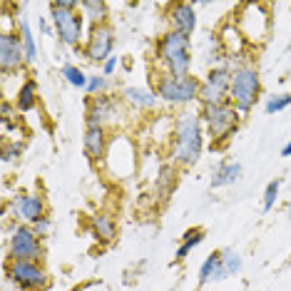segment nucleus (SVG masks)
<instances>
[{
    "instance_id": "nucleus-1",
    "label": "nucleus",
    "mask_w": 291,
    "mask_h": 291,
    "mask_svg": "<svg viewBox=\"0 0 291 291\" xmlns=\"http://www.w3.org/2000/svg\"><path fill=\"white\" fill-rule=\"evenodd\" d=\"M204 125L199 110H182L172 117V139H169V162L179 169H189L204 152Z\"/></svg>"
},
{
    "instance_id": "nucleus-2",
    "label": "nucleus",
    "mask_w": 291,
    "mask_h": 291,
    "mask_svg": "<svg viewBox=\"0 0 291 291\" xmlns=\"http://www.w3.org/2000/svg\"><path fill=\"white\" fill-rule=\"evenodd\" d=\"M152 60L157 62V72H167V75H177V78L192 75V38L179 35L175 30H167L164 35L155 40Z\"/></svg>"
},
{
    "instance_id": "nucleus-3",
    "label": "nucleus",
    "mask_w": 291,
    "mask_h": 291,
    "mask_svg": "<svg viewBox=\"0 0 291 291\" xmlns=\"http://www.w3.org/2000/svg\"><path fill=\"white\" fill-rule=\"evenodd\" d=\"M152 90L157 92L159 102L184 110L194 102H199V90H202V78L187 75V78H177L167 72H152Z\"/></svg>"
},
{
    "instance_id": "nucleus-4",
    "label": "nucleus",
    "mask_w": 291,
    "mask_h": 291,
    "mask_svg": "<svg viewBox=\"0 0 291 291\" xmlns=\"http://www.w3.org/2000/svg\"><path fill=\"white\" fill-rule=\"evenodd\" d=\"M199 117H202V125H204L207 137L212 139V150L224 147L239 132L241 119H244L232 102L214 105V107H199Z\"/></svg>"
},
{
    "instance_id": "nucleus-5",
    "label": "nucleus",
    "mask_w": 291,
    "mask_h": 291,
    "mask_svg": "<svg viewBox=\"0 0 291 291\" xmlns=\"http://www.w3.org/2000/svg\"><path fill=\"white\" fill-rule=\"evenodd\" d=\"M261 95V78L259 67L244 60L232 70V90H229V102L239 110V115L247 117L256 107V100Z\"/></svg>"
},
{
    "instance_id": "nucleus-6",
    "label": "nucleus",
    "mask_w": 291,
    "mask_h": 291,
    "mask_svg": "<svg viewBox=\"0 0 291 291\" xmlns=\"http://www.w3.org/2000/svg\"><path fill=\"white\" fill-rule=\"evenodd\" d=\"M234 25L244 42L261 45L272 35V10L266 3H241L234 13Z\"/></svg>"
},
{
    "instance_id": "nucleus-7",
    "label": "nucleus",
    "mask_w": 291,
    "mask_h": 291,
    "mask_svg": "<svg viewBox=\"0 0 291 291\" xmlns=\"http://www.w3.org/2000/svg\"><path fill=\"white\" fill-rule=\"evenodd\" d=\"M5 259H15V261H42L45 247L42 239L33 232L30 224H8L5 222Z\"/></svg>"
},
{
    "instance_id": "nucleus-8",
    "label": "nucleus",
    "mask_w": 291,
    "mask_h": 291,
    "mask_svg": "<svg viewBox=\"0 0 291 291\" xmlns=\"http://www.w3.org/2000/svg\"><path fill=\"white\" fill-rule=\"evenodd\" d=\"M3 272H5V281H10L18 291H47L50 284H53V279H50L47 269L42 266V261L5 259Z\"/></svg>"
},
{
    "instance_id": "nucleus-9",
    "label": "nucleus",
    "mask_w": 291,
    "mask_h": 291,
    "mask_svg": "<svg viewBox=\"0 0 291 291\" xmlns=\"http://www.w3.org/2000/svg\"><path fill=\"white\" fill-rule=\"evenodd\" d=\"M50 18H53V30L62 45L67 47H75L80 50L85 42H82V30H85V15L80 10H67V8H60L58 3L53 0L50 3Z\"/></svg>"
},
{
    "instance_id": "nucleus-10",
    "label": "nucleus",
    "mask_w": 291,
    "mask_h": 291,
    "mask_svg": "<svg viewBox=\"0 0 291 291\" xmlns=\"http://www.w3.org/2000/svg\"><path fill=\"white\" fill-rule=\"evenodd\" d=\"M229 90H232V70L227 65L209 67V72L202 78L199 107H214V105L229 102Z\"/></svg>"
},
{
    "instance_id": "nucleus-11",
    "label": "nucleus",
    "mask_w": 291,
    "mask_h": 291,
    "mask_svg": "<svg viewBox=\"0 0 291 291\" xmlns=\"http://www.w3.org/2000/svg\"><path fill=\"white\" fill-rule=\"evenodd\" d=\"M115 28L110 22L105 25H90L87 35H85V45L80 47L82 58L97 62V65H105L107 60L112 58V50H115Z\"/></svg>"
},
{
    "instance_id": "nucleus-12",
    "label": "nucleus",
    "mask_w": 291,
    "mask_h": 291,
    "mask_svg": "<svg viewBox=\"0 0 291 291\" xmlns=\"http://www.w3.org/2000/svg\"><path fill=\"white\" fill-rule=\"evenodd\" d=\"M125 107V102L117 95L107 92V95H97V97H87L85 102V127H115L117 125V112Z\"/></svg>"
},
{
    "instance_id": "nucleus-13",
    "label": "nucleus",
    "mask_w": 291,
    "mask_h": 291,
    "mask_svg": "<svg viewBox=\"0 0 291 291\" xmlns=\"http://www.w3.org/2000/svg\"><path fill=\"white\" fill-rule=\"evenodd\" d=\"M28 65L25 60V50H22V40H20L18 30H3L0 33V72L3 78L20 72Z\"/></svg>"
},
{
    "instance_id": "nucleus-14",
    "label": "nucleus",
    "mask_w": 291,
    "mask_h": 291,
    "mask_svg": "<svg viewBox=\"0 0 291 291\" xmlns=\"http://www.w3.org/2000/svg\"><path fill=\"white\" fill-rule=\"evenodd\" d=\"M8 209L13 214V219H15V222H22V224H35L38 219L50 214L47 212L45 197H40V194H25V192L10 197Z\"/></svg>"
},
{
    "instance_id": "nucleus-15",
    "label": "nucleus",
    "mask_w": 291,
    "mask_h": 291,
    "mask_svg": "<svg viewBox=\"0 0 291 291\" xmlns=\"http://www.w3.org/2000/svg\"><path fill=\"white\" fill-rule=\"evenodd\" d=\"M167 22H169V30L192 38L197 33V8L192 3H184V0L182 3H169L167 5Z\"/></svg>"
},
{
    "instance_id": "nucleus-16",
    "label": "nucleus",
    "mask_w": 291,
    "mask_h": 291,
    "mask_svg": "<svg viewBox=\"0 0 291 291\" xmlns=\"http://www.w3.org/2000/svg\"><path fill=\"white\" fill-rule=\"evenodd\" d=\"M110 142H112L110 130H105V127H85L82 150H85V155H87L90 162L102 164L105 157H107V150H110Z\"/></svg>"
},
{
    "instance_id": "nucleus-17",
    "label": "nucleus",
    "mask_w": 291,
    "mask_h": 291,
    "mask_svg": "<svg viewBox=\"0 0 291 291\" xmlns=\"http://www.w3.org/2000/svg\"><path fill=\"white\" fill-rule=\"evenodd\" d=\"M119 100L125 102V107H130L132 112H150L159 105V97L150 87H125L119 92Z\"/></svg>"
},
{
    "instance_id": "nucleus-18",
    "label": "nucleus",
    "mask_w": 291,
    "mask_h": 291,
    "mask_svg": "<svg viewBox=\"0 0 291 291\" xmlns=\"http://www.w3.org/2000/svg\"><path fill=\"white\" fill-rule=\"evenodd\" d=\"M229 279L227 276V269H224V261H222V249L212 252L199 266V281H197V289L207 286V284H214V281H224Z\"/></svg>"
},
{
    "instance_id": "nucleus-19",
    "label": "nucleus",
    "mask_w": 291,
    "mask_h": 291,
    "mask_svg": "<svg viewBox=\"0 0 291 291\" xmlns=\"http://www.w3.org/2000/svg\"><path fill=\"white\" fill-rule=\"evenodd\" d=\"M90 224H92V234L100 244H112L117 239V219L110 212H97L90 219Z\"/></svg>"
},
{
    "instance_id": "nucleus-20",
    "label": "nucleus",
    "mask_w": 291,
    "mask_h": 291,
    "mask_svg": "<svg viewBox=\"0 0 291 291\" xmlns=\"http://www.w3.org/2000/svg\"><path fill=\"white\" fill-rule=\"evenodd\" d=\"M244 175L241 162H222L212 175V189H222V187H232L236 184Z\"/></svg>"
},
{
    "instance_id": "nucleus-21",
    "label": "nucleus",
    "mask_w": 291,
    "mask_h": 291,
    "mask_svg": "<svg viewBox=\"0 0 291 291\" xmlns=\"http://www.w3.org/2000/svg\"><path fill=\"white\" fill-rule=\"evenodd\" d=\"M177 184H179V167L172 164V162L162 164V167L157 169V182H155L157 194H159L162 199H169V194L177 189Z\"/></svg>"
},
{
    "instance_id": "nucleus-22",
    "label": "nucleus",
    "mask_w": 291,
    "mask_h": 291,
    "mask_svg": "<svg viewBox=\"0 0 291 291\" xmlns=\"http://www.w3.org/2000/svg\"><path fill=\"white\" fill-rule=\"evenodd\" d=\"M80 13L90 25H105L110 22V5L105 0H80Z\"/></svg>"
},
{
    "instance_id": "nucleus-23",
    "label": "nucleus",
    "mask_w": 291,
    "mask_h": 291,
    "mask_svg": "<svg viewBox=\"0 0 291 291\" xmlns=\"http://www.w3.org/2000/svg\"><path fill=\"white\" fill-rule=\"evenodd\" d=\"M13 102H15L18 112H30V110H35V107H38V82L33 78H28L18 87Z\"/></svg>"
},
{
    "instance_id": "nucleus-24",
    "label": "nucleus",
    "mask_w": 291,
    "mask_h": 291,
    "mask_svg": "<svg viewBox=\"0 0 291 291\" xmlns=\"http://www.w3.org/2000/svg\"><path fill=\"white\" fill-rule=\"evenodd\" d=\"M15 30H18L20 40H22V50H25V60H28V65H33L35 60H38V42H35V35H33V28H30V22L28 18H22L15 22Z\"/></svg>"
},
{
    "instance_id": "nucleus-25",
    "label": "nucleus",
    "mask_w": 291,
    "mask_h": 291,
    "mask_svg": "<svg viewBox=\"0 0 291 291\" xmlns=\"http://www.w3.org/2000/svg\"><path fill=\"white\" fill-rule=\"evenodd\" d=\"M204 239H207V229H204V227H192V229H187V232L182 234V244L177 247V254H175L177 261L187 259Z\"/></svg>"
},
{
    "instance_id": "nucleus-26",
    "label": "nucleus",
    "mask_w": 291,
    "mask_h": 291,
    "mask_svg": "<svg viewBox=\"0 0 291 291\" xmlns=\"http://www.w3.org/2000/svg\"><path fill=\"white\" fill-rule=\"evenodd\" d=\"M62 78L67 80V85H72V87H78V90H87L90 75H85L78 65H72V62H65V65H62Z\"/></svg>"
},
{
    "instance_id": "nucleus-27",
    "label": "nucleus",
    "mask_w": 291,
    "mask_h": 291,
    "mask_svg": "<svg viewBox=\"0 0 291 291\" xmlns=\"http://www.w3.org/2000/svg\"><path fill=\"white\" fill-rule=\"evenodd\" d=\"M110 87H112V80L105 78L102 72L100 75H90V80H87V97H97V95H107L110 92Z\"/></svg>"
},
{
    "instance_id": "nucleus-28",
    "label": "nucleus",
    "mask_w": 291,
    "mask_h": 291,
    "mask_svg": "<svg viewBox=\"0 0 291 291\" xmlns=\"http://www.w3.org/2000/svg\"><path fill=\"white\" fill-rule=\"evenodd\" d=\"M291 105V92H279L264 100V112L266 115H276V112H284Z\"/></svg>"
},
{
    "instance_id": "nucleus-29",
    "label": "nucleus",
    "mask_w": 291,
    "mask_h": 291,
    "mask_svg": "<svg viewBox=\"0 0 291 291\" xmlns=\"http://www.w3.org/2000/svg\"><path fill=\"white\" fill-rule=\"evenodd\" d=\"M222 261H224V269H227V276H236L241 272V254L232 249V247H224L222 249Z\"/></svg>"
},
{
    "instance_id": "nucleus-30",
    "label": "nucleus",
    "mask_w": 291,
    "mask_h": 291,
    "mask_svg": "<svg viewBox=\"0 0 291 291\" xmlns=\"http://www.w3.org/2000/svg\"><path fill=\"white\" fill-rule=\"evenodd\" d=\"M279 189H281V177H276V179H272V182L266 184L264 199H261V209H264V212H272L274 209V204H276V199H279Z\"/></svg>"
},
{
    "instance_id": "nucleus-31",
    "label": "nucleus",
    "mask_w": 291,
    "mask_h": 291,
    "mask_svg": "<svg viewBox=\"0 0 291 291\" xmlns=\"http://www.w3.org/2000/svg\"><path fill=\"white\" fill-rule=\"evenodd\" d=\"M20 155H22V142H18V139H3V152H0L3 164L15 162Z\"/></svg>"
},
{
    "instance_id": "nucleus-32",
    "label": "nucleus",
    "mask_w": 291,
    "mask_h": 291,
    "mask_svg": "<svg viewBox=\"0 0 291 291\" xmlns=\"http://www.w3.org/2000/svg\"><path fill=\"white\" fill-rule=\"evenodd\" d=\"M33 227V232L38 234L40 239H47L50 236V232H53V216L47 214V216H42V219H38L35 224H30Z\"/></svg>"
},
{
    "instance_id": "nucleus-33",
    "label": "nucleus",
    "mask_w": 291,
    "mask_h": 291,
    "mask_svg": "<svg viewBox=\"0 0 291 291\" xmlns=\"http://www.w3.org/2000/svg\"><path fill=\"white\" fill-rule=\"evenodd\" d=\"M117 62H119V58H115V55H112V58H110L107 62H105V65H102V75H105V78H112V75H115Z\"/></svg>"
},
{
    "instance_id": "nucleus-34",
    "label": "nucleus",
    "mask_w": 291,
    "mask_h": 291,
    "mask_svg": "<svg viewBox=\"0 0 291 291\" xmlns=\"http://www.w3.org/2000/svg\"><path fill=\"white\" fill-rule=\"evenodd\" d=\"M38 25H40V33H45V35H50V33H53V30H50V25H47V20H45V18L40 20Z\"/></svg>"
},
{
    "instance_id": "nucleus-35",
    "label": "nucleus",
    "mask_w": 291,
    "mask_h": 291,
    "mask_svg": "<svg viewBox=\"0 0 291 291\" xmlns=\"http://www.w3.org/2000/svg\"><path fill=\"white\" fill-rule=\"evenodd\" d=\"M281 157H291V139L284 144V147H281Z\"/></svg>"
},
{
    "instance_id": "nucleus-36",
    "label": "nucleus",
    "mask_w": 291,
    "mask_h": 291,
    "mask_svg": "<svg viewBox=\"0 0 291 291\" xmlns=\"http://www.w3.org/2000/svg\"><path fill=\"white\" fill-rule=\"evenodd\" d=\"M286 216H289V219H291V202H289V204H286Z\"/></svg>"
}]
</instances>
